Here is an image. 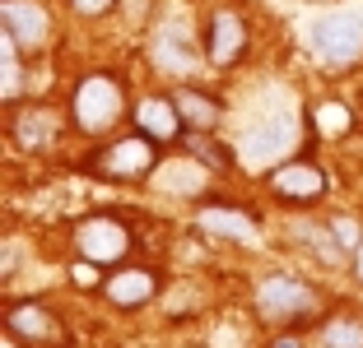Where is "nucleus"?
<instances>
[{"instance_id":"1","label":"nucleus","mask_w":363,"mask_h":348,"mask_svg":"<svg viewBox=\"0 0 363 348\" xmlns=\"http://www.w3.org/2000/svg\"><path fill=\"white\" fill-rule=\"evenodd\" d=\"M126 251H130L126 223H117L112 214H89V219H79L75 255L84 265H94V269H117V265L126 260Z\"/></svg>"},{"instance_id":"2","label":"nucleus","mask_w":363,"mask_h":348,"mask_svg":"<svg viewBox=\"0 0 363 348\" xmlns=\"http://www.w3.org/2000/svg\"><path fill=\"white\" fill-rule=\"evenodd\" d=\"M154 168H159V139L145 135V130L117 139V144H107L103 153L89 158V172L112 177V181H140V177H150Z\"/></svg>"},{"instance_id":"3","label":"nucleus","mask_w":363,"mask_h":348,"mask_svg":"<svg viewBox=\"0 0 363 348\" xmlns=\"http://www.w3.org/2000/svg\"><path fill=\"white\" fill-rule=\"evenodd\" d=\"M70 112H75V126L84 130V135H103V130H112L121 121V112H126V103H121V84L112 79V74H89L84 84L75 88Z\"/></svg>"},{"instance_id":"4","label":"nucleus","mask_w":363,"mask_h":348,"mask_svg":"<svg viewBox=\"0 0 363 348\" xmlns=\"http://www.w3.org/2000/svg\"><path fill=\"white\" fill-rule=\"evenodd\" d=\"M257 311L279 325H298V320L317 316V293H312L303 279H289V274H270L257 284Z\"/></svg>"},{"instance_id":"5","label":"nucleus","mask_w":363,"mask_h":348,"mask_svg":"<svg viewBox=\"0 0 363 348\" xmlns=\"http://www.w3.org/2000/svg\"><path fill=\"white\" fill-rule=\"evenodd\" d=\"M312 52L326 65H354L363 56V19L359 14H326V19H317Z\"/></svg>"},{"instance_id":"6","label":"nucleus","mask_w":363,"mask_h":348,"mask_svg":"<svg viewBox=\"0 0 363 348\" xmlns=\"http://www.w3.org/2000/svg\"><path fill=\"white\" fill-rule=\"evenodd\" d=\"M294 135H298V116L294 112H270L242 135V158L247 163H270V158H279V153H289Z\"/></svg>"},{"instance_id":"7","label":"nucleus","mask_w":363,"mask_h":348,"mask_svg":"<svg viewBox=\"0 0 363 348\" xmlns=\"http://www.w3.org/2000/svg\"><path fill=\"white\" fill-rule=\"evenodd\" d=\"M5 325L28 348H61V335H65L61 320H56L43 302H14L10 311H5Z\"/></svg>"},{"instance_id":"8","label":"nucleus","mask_w":363,"mask_h":348,"mask_svg":"<svg viewBox=\"0 0 363 348\" xmlns=\"http://www.w3.org/2000/svg\"><path fill=\"white\" fill-rule=\"evenodd\" d=\"M103 297L117 306V311L150 306L154 297H159V274H154V269H140V265H117V269L103 279Z\"/></svg>"},{"instance_id":"9","label":"nucleus","mask_w":363,"mask_h":348,"mask_svg":"<svg viewBox=\"0 0 363 348\" xmlns=\"http://www.w3.org/2000/svg\"><path fill=\"white\" fill-rule=\"evenodd\" d=\"M326 172L317 168V163H308V158H294V163H284V168H275L270 172V190H275L279 200H289V204H308V200H321L326 195Z\"/></svg>"},{"instance_id":"10","label":"nucleus","mask_w":363,"mask_h":348,"mask_svg":"<svg viewBox=\"0 0 363 348\" xmlns=\"http://www.w3.org/2000/svg\"><path fill=\"white\" fill-rule=\"evenodd\" d=\"M47 33H52V19L38 0H5V37H10L19 52H43Z\"/></svg>"},{"instance_id":"11","label":"nucleus","mask_w":363,"mask_h":348,"mask_svg":"<svg viewBox=\"0 0 363 348\" xmlns=\"http://www.w3.org/2000/svg\"><path fill=\"white\" fill-rule=\"evenodd\" d=\"M201 52H205V61H210V65H233L238 56L247 52V23L238 19L233 10H214L210 23H205Z\"/></svg>"},{"instance_id":"12","label":"nucleus","mask_w":363,"mask_h":348,"mask_svg":"<svg viewBox=\"0 0 363 348\" xmlns=\"http://www.w3.org/2000/svg\"><path fill=\"white\" fill-rule=\"evenodd\" d=\"M10 135H14V144H19V149L43 153V149H52L56 135H61V112H52V107H23V112L14 116Z\"/></svg>"},{"instance_id":"13","label":"nucleus","mask_w":363,"mask_h":348,"mask_svg":"<svg viewBox=\"0 0 363 348\" xmlns=\"http://www.w3.org/2000/svg\"><path fill=\"white\" fill-rule=\"evenodd\" d=\"M196 223H201L205 237H224V242H257V219L242 209H233V204H205L201 214H196Z\"/></svg>"},{"instance_id":"14","label":"nucleus","mask_w":363,"mask_h":348,"mask_svg":"<svg viewBox=\"0 0 363 348\" xmlns=\"http://www.w3.org/2000/svg\"><path fill=\"white\" fill-rule=\"evenodd\" d=\"M172 107H177L182 126L186 130H214L219 126V116H224V103L210 93H201V88H172Z\"/></svg>"},{"instance_id":"15","label":"nucleus","mask_w":363,"mask_h":348,"mask_svg":"<svg viewBox=\"0 0 363 348\" xmlns=\"http://www.w3.org/2000/svg\"><path fill=\"white\" fill-rule=\"evenodd\" d=\"M154 186L163 190V195H182V200H196L205 190V163H196L191 153L182 163H163L159 172H154Z\"/></svg>"},{"instance_id":"16","label":"nucleus","mask_w":363,"mask_h":348,"mask_svg":"<svg viewBox=\"0 0 363 348\" xmlns=\"http://www.w3.org/2000/svg\"><path fill=\"white\" fill-rule=\"evenodd\" d=\"M135 126L145 130V135H154V139H172L177 130H186L182 116H177V107H172V98H145V103L135 107Z\"/></svg>"},{"instance_id":"17","label":"nucleus","mask_w":363,"mask_h":348,"mask_svg":"<svg viewBox=\"0 0 363 348\" xmlns=\"http://www.w3.org/2000/svg\"><path fill=\"white\" fill-rule=\"evenodd\" d=\"M154 52H159V65H168V70H196V61L205 56V52L191 47V37L182 28H163L159 37H154Z\"/></svg>"},{"instance_id":"18","label":"nucleus","mask_w":363,"mask_h":348,"mask_svg":"<svg viewBox=\"0 0 363 348\" xmlns=\"http://www.w3.org/2000/svg\"><path fill=\"white\" fill-rule=\"evenodd\" d=\"M186 153H191L196 163H205V168H214V172H228V168H233L228 144L210 139V130H191V135H186Z\"/></svg>"},{"instance_id":"19","label":"nucleus","mask_w":363,"mask_h":348,"mask_svg":"<svg viewBox=\"0 0 363 348\" xmlns=\"http://www.w3.org/2000/svg\"><path fill=\"white\" fill-rule=\"evenodd\" d=\"M321 344L326 348H363V320L354 316H335L321 325Z\"/></svg>"},{"instance_id":"20","label":"nucleus","mask_w":363,"mask_h":348,"mask_svg":"<svg viewBox=\"0 0 363 348\" xmlns=\"http://www.w3.org/2000/svg\"><path fill=\"white\" fill-rule=\"evenodd\" d=\"M317 126L326 130V135H345V130H350V107L321 103V107H317Z\"/></svg>"},{"instance_id":"21","label":"nucleus","mask_w":363,"mask_h":348,"mask_svg":"<svg viewBox=\"0 0 363 348\" xmlns=\"http://www.w3.org/2000/svg\"><path fill=\"white\" fill-rule=\"evenodd\" d=\"M5 98H10V103H14V98H19V47H5Z\"/></svg>"},{"instance_id":"22","label":"nucleus","mask_w":363,"mask_h":348,"mask_svg":"<svg viewBox=\"0 0 363 348\" xmlns=\"http://www.w3.org/2000/svg\"><path fill=\"white\" fill-rule=\"evenodd\" d=\"M331 232H335V242H340V246H350V251L363 242V232L354 228V219H345V214H340V219H331Z\"/></svg>"},{"instance_id":"23","label":"nucleus","mask_w":363,"mask_h":348,"mask_svg":"<svg viewBox=\"0 0 363 348\" xmlns=\"http://www.w3.org/2000/svg\"><path fill=\"white\" fill-rule=\"evenodd\" d=\"M112 5H117V0H70V10L84 14V19H98V14H107Z\"/></svg>"},{"instance_id":"24","label":"nucleus","mask_w":363,"mask_h":348,"mask_svg":"<svg viewBox=\"0 0 363 348\" xmlns=\"http://www.w3.org/2000/svg\"><path fill=\"white\" fill-rule=\"evenodd\" d=\"M14 269H19V242H10V246H5V279H10Z\"/></svg>"},{"instance_id":"25","label":"nucleus","mask_w":363,"mask_h":348,"mask_svg":"<svg viewBox=\"0 0 363 348\" xmlns=\"http://www.w3.org/2000/svg\"><path fill=\"white\" fill-rule=\"evenodd\" d=\"M354 274H359V284H363V242L354 246Z\"/></svg>"},{"instance_id":"26","label":"nucleus","mask_w":363,"mask_h":348,"mask_svg":"<svg viewBox=\"0 0 363 348\" xmlns=\"http://www.w3.org/2000/svg\"><path fill=\"white\" fill-rule=\"evenodd\" d=\"M270 348H303V344H298V339H294V335H279V339H275V344H270Z\"/></svg>"}]
</instances>
